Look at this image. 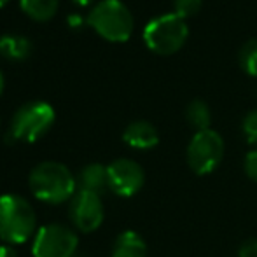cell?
Wrapping results in <instances>:
<instances>
[{
	"mask_svg": "<svg viewBox=\"0 0 257 257\" xmlns=\"http://www.w3.org/2000/svg\"><path fill=\"white\" fill-rule=\"evenodd\" d=\"M30 191L44 203L60 205L77 193V179L65 165L56 161L39 163L30 173Z\"/></svg>",
	"mask_w": 257,
	"mask_h": 257,
	"instance_id": "obj_1",
	"label": "cell"
},
{
	"mask_svg": "<svg viewBox=\"0 0 257 257\" xmlns=\"http://www.w3.org/2000/svg\"><path fill=\"white\" fill-rule=\"evenodd\" d=\"M37 219L32 205L18 194L0 196V240L9 245L23 243L35 233Z\"/></svg>",
	"mask_w": 257,
	"mask_h": 257,
	"instance_id": "obj_2",
	"label": "cell"
},
{
	"mask_svg": "<svg viewBox=\"0 0 257 257\" xmlns=\"http://www.w3.org/2000/svg\"><path fill=\"white\" fill-rule=\"evenodd\" d=\"M86 21L103 39L124 42L133 32V14L121 0H100L91 7Z\"/></svg>",
	"mask_w": 257,
	"mask_h": 257,
	"instance_id": "obj_3",
	"label": "cell"
},
{
	"mask_svg": "<svg viewBox=\"0 0 257 257\" xmlns=\"http://www.w3.org/2000/svg\"><path fill=\"white\" fill-rule=\"evenodd\" d=\"M54 122V108L44 100H32L23 103L13 115L9 137L13 140L35 142L51 130Z\"/></svg>",
	"mask_w": 257,
	"mask_h": 257,
	"instance_id": "obj_4",
	"label": "cell"
},
{
	"mask_svg": "<svg viewBox=\"0 0 257 257\" xmlns=\"http://www.w3.org/2000/svg\"><path fill=\"white\" fill-rule=\"evenodd\" d=\"M189 30L182 18L175 13L161 14L153 18L144 28V42L151 51L158 54H173L177 53L186 42Z\"/></svg>",
	"mask_w": 257,
	"mask_h": 257,
	"instance_id": "obj_5",
	"label": "cell"
},
{
	"mask_svg": "<svg viewBox=\"0 0 257 257\" xmlns=\"http://www.w3.org/2000/svg\"><path fill=\"white\" fill-rule=\"evenodd\" d=\"M187 165L196 175L215 172L224 158V140L215 130L196 132L187 146Z\"/></svg>",
	"mask_w": 257,
	"mask_h": 257,
	"instance_id": "obj_6",
	"label": "cell"
},
{
	"mask_svg": "<svg viewBox=\"0 0 257 257\" xmlns=\"http://www.w3.org/2000/svg\"><path fill=\"white\" fill-rule=\"evenodd\" d=\"M77 234L67 226L49 224L37 231L32 245L34 257H74Z\"/></svg>",
	"mask_w": 257,
	"mask_h": 257,
	"instance_id": "obj_7",
	"label": "cell"
},
{
	"mask_svg": "<svg viewBox=\"0 0 257 257\" xmlns=\"http://www.w3.org/2000/svg\"><path fill=\"white\" fill-rule=\"evenodd\" d=\"M108 189L122 198H130L142 189L146 182L144 168L137 161L128 158H119L107 166Z\"/></svg>",
	"mask_w": 257,
	"mask_h": 257,
	"instance_id": "obj_8",
	"label": "cell"
},
{
	"mask_svg": "<svg viewBox=\"0 0 257 257\" xmlns=\"http://www.w3.org/2000/svg\"><path fill=\"white\" fill-rule=\"evenodd\" d=\"M70 219L82 233L98 229L103 222V203L98 194L77 189L70 200Z\"/></svg>",
	"mask_w": 257,
	"mask_h": 257,
	"instance_id": "obj_9",
	"label": "cell"
},
{
	"mask_svg": "<svg viewBox=\"0 0 257 257\" xmlns=\"http://www.w3.org/2000/svg\"><path fill=\"white\" fill-rule=\"evenodd\" d=\"M122 140L133 149L147 151L158 146L159 135L149 121H133L122 132Z\"/></svg>",
	"mask_w": 257,
	"mask_h": 257,
	"instance_id": "obj_10",
	"label": "cell"
},
{
	"mask_svg": "<svg viewBox=\"0 0 257 257\" xmlns=\"http://www.w3.org/2000/svg\"><path fill=\"white\" fill-rule=\"evenodd\" d=\"M77 186L79 191H88V193L100 196L108 187L107 166L100 165V163H91V165L84 166L77 177Z\"/></svg>",
	"mask_w": 257,
	"mask_h": 257,
	"instance_id": "obj_11",
	"label": "cell"
},
{
	"mask_svg": "<svg viewBox=\"0 0 257 257\" xmlns=\"http://www.w3.org/2000/svg\"><path fill=\"white\" fill-rule=\"evenodd\" d=\"M112 257H147V245L137 231H122L114 241Z\"/></svg>",
	"mask_w": 257,
	"mask_h": 257,
	"instance_id": "obj_12",
	"label": "cell"
},
{
	"mask_svg": "<svg viewBox=\"0 0 257 257\" xmlns=\"http://www.w3.org/2000/svg\"><path fill=\"white\" fill-rule=\"evenodd\" d=\"M32 53V41L20 34H4L0 37V54L7 60H25Z\"/></svg>",
	"mask_w": 257,
	"mask_h": 257,
	"instance_id": "obj_13",
	"label": "cell"
},
{
	"mask_svg": "<svg viewBox=\"0 0 257 257\" xmlns=\"http://www.w3.org/2000/svg\"><path fill=\"white\" fill-rule=\"evenodd\" d=\"M186 119L196 132H203V130H210L212 112L203 100H193L186 108Z\"/></svg>",
	"mask_w": 257,
	"mask_h": 257,
	"instance_id": "obj_14",
	"label": "cell"
},
{
	"mask_svg": "<svg viewBox=\"0 0 257 257\" xmlns=\"http://www.w3.org/2000/svg\"><path fill=\"white\" fill-rule=\"evenodd\" d=\"M60 0H20V6L30 18L46 21L56 14Z\"/></svg>",
	"mask_w": 257,
	"mask_h": 257,
	"instance_id": "obj_15",
	"label": "cell"
},
{
	"mask_svg": "<svg viewBox=\"0 0 257 257\" xmlns=\"http://www.w3.org/2000/svg\"><path fill=\"white\" fill-rule=\"evenodd\" d=\"M238 63L245 74L257 77V39H248L238 53Z\"/></svg>",
	"mask_w": 257,
	"mask_h": 257,
	"instance_id": "obj_16",
	"label": "cell"
},
{
	"mask_svg": "<svg viewBox=\"0 0 257 257\" xmlns=\"http://www.w3.org/2000/svg\"><path fill=\"white\" fill-rule=\"evenodd\" d=\"M241 132L250 146L257 147V108L250 110L241 121Z\"/></svg>",
	"mask_w": 257,
	"mask_h": 257,
	"instance_id": "obj_17",
	"label": "cell"
},
{
	"mask_svg": "<svg viewBox=\"0 0 257 257\" xmlns=\"http://www.w3.org/2000/svg\"><path fill=\"white\" fill-rule=\"evenodd\" d=\"M201 9V0H173V11L179 18L186 20Z\"/></svg>",
	"mask_w": 257,
	"mask_h": 257,
	"instance_id": "obj_18",
	"label": "cell"
},
{
	"mask_svg": "<svg viewBox=\"0 0 257 257\" xmlns=\"http://www.w3.org/2000/svg\"><path fill=\"white\" fill-rule=\"evenodd\" d=\"M243 170L248 179L257 184V149L250 151V153H247V156H245Z\"/></svg>",
	"mask_w": 257,
	"mask_h": 257,
	"instance_id": "obj_19",
	"label": "cell"
},
{
	"mask_svg": "<svg viewBox=\"0 0 257 257\" xmlns=\"http://www.w3.org/2000/svg\"><path fill=\"white\" fill-rule=\"evenodd\" d=\"M238 257H257V238H248L238 248Z\"/></svg>",
	"mask_w": 257,
	"mask_h": 257,
	"instance_id": "obj_20",
	"label": "cell"
},
{
	"mask_svg": "<svg viewBox=\"0 0 257 257\" xmlns=\"http://www.w3.org/2000/svg\"><path fill=\"white\" fill-rule=\"evenodd\" d=\"M0 257H18L11 245H0Z\"/></svg>",
	"mask_w": 257,
	"mask_h": 257,
	"instance_id": "obj_21",
	"label": "cell"
},
{
	"mask_svg": "<svg viewBox=\"0 0 257 257\" xmlns=\"http://www.w3.org/2000/svg\"><path fill=\"white\" fill-rule=\"evenodd\" d=\"M68 23H70L72 27H79V25L82 23V18L79 16V14H70V16H68Z\"/></svg>",
	"mask_w": 257,
	"mask_h": 257,
	"instance_id": "obj_22",
	"label": "cell"
},
{
	"mask_svg": "<svg viewBox=\"0 0 257 257\" xmlns=\"http://www.w3.org/2000/svg\"><path fill=\"white\" fill-rule=\"evenodd\" d=\"M72 2H74L75 6H81V7H84V6H89V4H91L93 0H72Z\"/></svg>",
	"mask_w": 257,
	"mask_h": 257,
	"instance_id": "obj_23",
	"label": "cell"
},
{
	"mask_svg": "<svg viewBox=\"0 0 257 257\" xmlns=\"http://www.w3.org/2000/svg\"><path fill=\"white\" fill-rule=\"evenodd\" d=\"M4 84H6V82H4V74H2V70H0V95H2V91H4Z\"/></svg>",
	"mask_w": 257,
	"mask_h": 257,
	"instance_id": "obj_24",
	"label": "cell"
},
{
	"mask_svg": "<svg viewBox=\"0 0 257 257\" xmlns=\"http://www.w3.org/2000/svg\"><path fill=\"white\" fill-rule=\"evenodd\" d=\"M7 2H9V0H0V7H4V6H6Z\"/></svg>",
	"mask_w": 257,
	"mask_h": 257,
	"instance_id": "obj_25",
	"label": "cell"
}]
</instances>
